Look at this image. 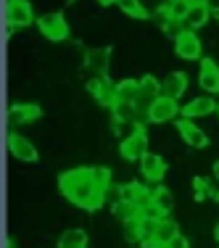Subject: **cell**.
Masks as SVG:
<instances>
[{
    "instance_id": "2",
    "label": "cell",
    "mask_w": 219,
    "mask_h": 248,
    "mask_svg": "<svg viewBox=\"0 0 219 248\" xmlns=\"http://www.w3.org/2000/svg\"><path fill=\"white\" fill-rule=\"evenodd\" d=\"M119 153L124 161H140V158L148 153V135L140 124H135L132 132L124 135L122 143H119Z\"/></svg>"
},
{
    "instance_id": "16",
    "label": "cell",
    "mask_w": 219,
    "mask_h": 248,
    "mask_svg": "<svg viewBox=\"0 0 219 248\" xmlns=\"http://www.w3.org/2000/svg\"><path fill=\"white\" fill-rule=\"evenodd\" d=\"M85 66L90 69V72H95L98 77H106V72H109V66H111V48H93V50H87Z\"/></svg>"
},
{
    "instance_id": "28",
    "label": "cell",
    "mask_w": 219,
    "mask_h": 248,
    "mask_svg": "<svg viewBox=\"0 0 219 248\" xmlns=\"http://www.w3.org/2000/svg\"><path fill=\"white\" fill-rule=\"evenodd\" d=\"M193 193H195V201H206V198H214V187L206 177H195L193 180Z\"/></svg>"
},
{
    "instance_id": "10",
    "label": "cell",
    "mask_w": 219,
    "mask_h": 248,
    "mask_svg": "<svg viewBox=\"0 0 219 248\" xmlns=\"http://www.w3.org/2000/svg\"><path fill=\"white\" fill-rule=\"evenodd\" d=\"M87 90L90 95L98 100L100 106H114L116 103V85H111L109 77H93L87 82Z\"/></svg>"
},
{
    "instance_id": "27",
    "label": "cell",
    "mask_w": 219,
    "mask_h": 248,
    "mask_svg": "<svg viewBox=\"0 0 219 248\" xmlns=\"http://www.w3.org/2000/svg\"><path fill=\"white\" fill-rule=\"evenodd\" d=\"M119 8L124 16H132V19H148V8L140 0H119Z\"/></svg>"
},
{
    "instance_id": "11",
    "label": "cell",
    "mask_w": 219,
    "mask_h": 248,
    "mask_svg": "<svg viewBox=\"0 0 219 248\" xmlns=\"http://www.w3.org/2000/svg\"><path fill=\"white\" fill-rule=\"evenodd\" d=\"M148 235H151L153 240H156L158 246H169L172 240L180 235V227H177L174 219H158V222H148Z\"/></svg>"
},
{
    "instance_id": "20",
    "label": "cell",
    "mask_w": 219,
    "mask_h": 248,
    "mask_svg": "<svg viewBox=\"0 0 219 248\" xmlns=\"http://www.w3.org/2000/svg\"><path fill=\"white\" fill-rule=\"evenodd\" d=\"M122 232H124V240L127 243H143L148 238V222L143 217H135L129 222H122Z\"/></svg>"
},
{
    "instance_id": "36",
    "label": "cell",
    "mask_w": 219,
    "mask_h": 248,
    "mask_svg": "<svg viewBox=\"0 0 219 248\" xmlns=\"http://www.w3.org/2000/svg\"><path fill=\"white\" fill-rule=\"evenodd\" d=\"M217 114H219V108H217Z\"/></svg>"
},
{
    "instance_id": "29",
    "label": "cell",
    "mask_w": 219,
    "mask_h": 248,
    "mask_svg": "<svg viewBox=\"0 0 219 248\" xmlns=\"http://www.w3.org/2000/svg\"><path fill=\"white\" fill-rule=\"evenodd\" d=\"M90 172H93V182H95L100 190L109 193L111 190V169L109 167H90Z\"/></svg>"
},
{
    "instance_id": "3",
    "label": "cell",
    "mask_w": 219,
    "mask_h": 248,
    "mask_svg": "<svg viewBox=\"0 0 219 248\" xmlns=\"http://www.w3.org/2000/svg\"><path fill=\"white\" fill-rule=\"evenodd\" d=\"M37 29L43 32V37L53 40V43H61L69 37V21L63 19V14H43L37 16Z\"/></svg>"
},
{
    "instance_id": "23",
    "label": "cell",
    "mask_w": 219,
    "mask_h": 248,
    "mask_svg": "<svg viewBox=\"0 0 219 248\" xmlns=\"http://www.w3.org/2000/svg\"><path fill=\"white\" fill-rule=\"evenodd\" d=\"M85 172H87V167H77V169H69V172H61V177H58V190L69 198V193H72L74 185L85 177Z\"/></svg>"
},
{
    "instance_id": "17",
    "label": "cell",
    "mask_w": 219,
    "mask_h": 248,
    "mask_svg": "<svg viewBox=\"0 0 219 248\" xmlns=\"http://www.w3.org/2000/svg\"><path fill=\"white\" fill-rule=\"evenodd\" d=\"M188 90V74L185 72H172L167 79H161V95L180 100Z\"/></svg>"
},
{
    "instance_id": "33",
    "label": "cell",
    "mask_w": 219,
    "mask_h": 248,
    "mask_svg": "<svg viewBox=\"0 0 219 248\" xmlns=\"http://www.w3.org/2000/svg\"><path fill=\"white\" fill-rule=\"evenodd\" d=\"M8 248H16V238H8Z\"/></svg>"
},
{
    "instance_id": "18",
    "label": "cell",
    "mask_w": 219,
    "mask_h": 248,
    "mask_svg": "<svg viewBox=\"0 0 219 248\" xmlns=\"http://www.w3.org/2000/svg\"><path fill=\"white\" fill-rule=\"evenodd\" d=\"M211 19V3L209 0H193V8L185 19V29H201Z\"/></svg>"
},
{
    "instance_id": "26",
    "label": "cell",
    "mask_w": 219,
    "mask_h": 248,
    "mask_svg": "<svg viewBox=\"0 0 219 248\" xmlns=\"http://www.w3.org/2000/svg\"><path fill=\"white\" fill-rule=\"evenodd\" d=\"M111 211H114V217L119 222H129V219H135V217H140V211H143V209L135 206V203H129V201H116Z\"/></svg>"
},
{
    "instance_id": "15",
    "label": "cell",
    "mask_w": 219,
    "mask_h": 248,
    "mask_svg": "<svg viewBox=\"0 0 219 248\" xmlns=\"http://www.w3.org/2000/svg\"><path fill=\"white\" fill-rule=\"evenodd\" d=\"M40 116H43V108L37 103H14L8 111L11 124H29V122H37Z\"/></svg>"
},
{
    "instance_id": "24",
    "label": "cell",
    "mask_w": 219,
    "mask_h": 248,
    "mask_svg": "<svg viewBox=\"0 0 219 248\" xmlns=\"http://www.w3.org/2000/svg\"><path fill=\"white\" fill-rule=\"evenodd\" d=\"M151 203H153V206H158V209H161L164 214H169V211L174 209V196H172L169 187L158 185V187H153V190H151Z\"/></svg>"
},
{
    "instance_id": "8",
    "label": "cell",
    "mask_w": 219,
    "mask_h": 248,
    "mask_svg": "<svg viewBox=\"0 0 219 248\" xmlns=\"http://www.w3.org/2000/svg\"><path fill=\"white\" fill-rule=\"evenodd\" d=\"M180 116V103H177L174 98H167V95H158L153 100L151 106V114H148V119L153 124H164V122H172Z\"/></svg>"
},
{
    "instance_id": "21",
    "label": "cell",
    "mask_w": 219,
    "mask_h": 248,
    "mask_svg": "<svg viewBox=\"0 0 219 248\" xmlns=\"http://www.w3.org/2000/svg\"><path fill=\"white\" fill-rule=\"evenodd\" d=\"M87 243H90V238L82 227H69L58 238V248H87Z\"/></svg>"
},
{
    "instance_id": "12",
    "label": "cell",
    "mask_w": 219,
    "mask_h": 248,
    "mask_svg": "<svg viewBox=\"0 0 219 248\" xmlns=\"http://www.w3.org/2000/svg\"><path fill=\"white\" fill-rule=\"evenodd\" d=\"M140 172L148 182H161L164 174H167V161H164L158 153H151L148 151L143 158H140Z\"/></svg>"
},
{
    "instance_id": "7",
    "label": "cell",
    "mask_w": 219,
    "mask_h": 248,
    "mask_svg": "<svg viewBox=\"0 0 219 248\" xmlns=\"http://www.w3.org/2000/svg\"><path fill=\"white\" fill-rule=\"evenodd\" d=\"M177 132H180V138L185 140L190 148H206V145H209V135H206L193 119H188V116H180V119H177Z\"/></svg>"
},
{
    "instance_id": "22",
    "label": "cell",
    "mask_w": 219,
    "mask_h": 248,
    "mask_svg": "<svg viewBox=\"0 0 219 248\" xmlns=\"http://www.w3.org/2000/svg\"><path fill=\"white\" fill-rule=\"evenodd\" d=\"M161 8L167 11V16H169L172 21H180V24H185L188 14H190V8H193V0H167Z\"/></svg>"
},
{
    "instance_id": "25",
    "label": "cell",
    "mask_w": 219,
    "mask_h": 248,
    "mask_svg": "<svg viewBox=\"0 0 219 248\" xmlns=\"http://www.w3.org/2000/svg\"><path fill=\"white\" fill-rule=\"evenodd\" d=\"M140 98V79H122L116 82V100H138Z\"/></svg>"
},
{
    "instance_id": "6",
    "label": "cell",
    "mask_w": 219,
    "mask_h": 248,
    "mask_svg": "<svg viewBox=\"0 0 219 248\" xmlns=\"http://www.w3.org/2000/svg\"><path fill=\"white\" fill-rule=\"evenodd\" d=\"M8 151H11V156H14L16 161H24V164H34L40 158L34 143L29 138H24V135H19V132L8 135Z\"/></svg>"
},
{
    "instance_id": "34",
    "label": "cell",
    "mask_w": 219,
    "mask_h": 248,
    "mask_svg": "<svg viewBox=\"0 0 219 248\" xmlns=\"http://www.w3.org/2000/svg\"><path fill=\"white\" fill-rule=\"evenodd\" d=\"M214 238H217V243H219V222H217V227H214Z\"/></svg>"
},
{
    "instance_id": "30",
    "label": "cell",
    "mask_w": 219,
    "mask_h": 248,
    "mask_svg": "<svg viewBox=\"0 0 219 248\" xmlns=\"http://www.w3.org/2000/svg\"><path fill=\"white\" fill-rule=\"evenodd\" d=\"M169 248H190V240H188L185 235L180 232V235H177V238H174V240H172V243H169Z\"/></svg>"
},
{
    "instance_id": "31",
    "label": "cell",
    "mask_w": 219,
    "mask_h": 248,
    "mask_svg": "<svg viewBox=\"0 0 219 248\" xmlns=\"http://www.w3.org/2000/svg\"><path fill=\"white\" fill-rule=\"evenodd\" d=\"M214 180L219 182V158H217V161H214Z\"/></svg>"
},
{
    "instance_id": "5",
    "label": "cell",
    "mask_w": 219,
    "mask_h": 248,
    "mask_svg": "<svg viewBox=\"0 0 219 248\" xmlns=\"http://www.w3.org/2000/svg\"><path fill=\"white\" fill-rule=\"evenodd\" d=\"M5 21L11 29H24L34 21V11L29 0H8L5 5Z\"/></svg>"
},
{
    "instance_id": "35",
    "label": "cell",
    "mask_w": 219,
    "mask_h": 248,
    "mask_svg": "<svg viewBox=\"0 0 219 248\" xmlns=\"http://www.w3.org/2000/svg\"><path fill=\"white\" fill-rule=\"evenodd\" d=\"M161 248H169V246H161Z\"/></svg>"
},
{
    "instance_id": "14",
    "label": "cell",
    "mask_w": 219,
    "mask_h": 248,
    "mask_svg": "<svg viewBox=\"0 0 219 248\" xmlns=\"http://www.w3.org/2000/svg\"><path fill=\"white\" fill-rule=\"evenodd\" d=\"M119 201H129V203L145 209V206H151V190L138 182H124V185H119Z\"/></svg>"
},
{
    "instance_id": "19",
    "label": "cell",
    "mask_w": 219,
    "mask_h": 248,
    "mask_svg": "<svg viewBox=\"0 0 219 248\" xmlns=\"http://www.w3.org/2000/svg\"><path fill=\"white\" fill-rule=\"evenodd\" d=\"M111 116H114V127L119 129L122 124H132L138 122V106L132 100H116L111 106Z\"/></svg>"
},
{
    "instance_id": "4",
    "label": "cell",
    "mask_w": 219,
    "mask_h": 248,
    "mask_svg": "<svg viewBox=\"0 0 219 248\" xmlns=\"http://www.w3.org/2000/svg\"><path fill=\"white\" fill-rule=\"evenodd\" d=\"M174 53L182 61H198L201 53H203V45H201L195 29H182V32L177 34L174 37Z\"/></svg>"
},
{
    "instance_id": "13",
    "label": "cell",
    "mask_w": 219,
    "mask_h": 248,
    "mask_svg": "<svg viewBox=\"0 0 219 248\" xmlns=\"http://www.w3.org/2000/svg\"><path fill=\"white\" fill-rule=\"evenodd\" d=\"M219 108L217 100L211 95H195L193 100H188L185 108H182V116H188V119H198V116H209L214 114V111Z\"/></svg>"
},
{
    "instance_id": "32",
    "label": "cell",
    "mask_w": 219,
    "mask_h": 248,
    "mask_svg": "<svg viewBox=\"0 0 219 248\" xmlns=\"http://www.w3.org/2000/svg\"><path fill=\"white\" fill-rule=\"evenodd\" d=\"M98 3H100V5H111V3H116V5H119V0H98Z\"/></svg>"
},
{
    "instance_id": "9",
    "label": "cell",
    "mask_w": 219,
    "mask_h": 248,
    "mask_svg": "<svg viewBox=\"0 0 219 248\" xmlns=\"http://www.w3.org/2000/svg\"><path fill=\"white\" fill-rule=\"evenodd\" d=\"M198 85L206 95H217L219 93V66L211 58H201V69H198Z\"/></svg>"
},
{
    "instance_id": "1",
    "label": "cell",
    "mask_w": 219,
    "mask_h": 248,
    "mask_svg": "<svg viewBox=\"0 0 219 248\" xmlns=\"http://www.w3.org/2000/svg\"><path fill=\"white\" fill-rule=\"evenodd\" d=\"M69 201H72L74 206L87 209V211H95V209H100V206H103L106 190H100L95 182H93V172L87 169L85 177H82V180L74 185V190L69 193Z\"/></svg>"
}]
</instances>
